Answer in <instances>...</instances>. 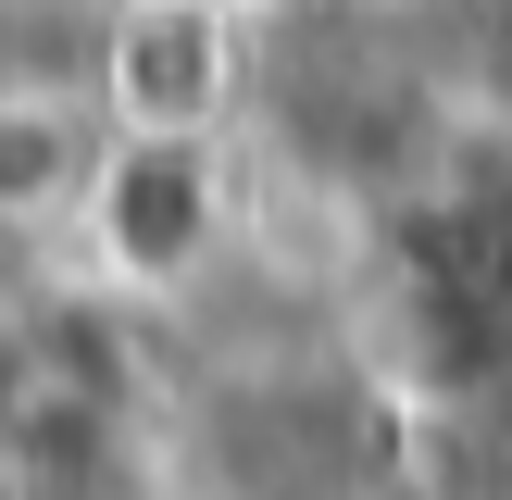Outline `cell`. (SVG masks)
Masks as SVG:
<instances>
[{
	"mask_svg": "<svg viewBox=\"0 0 512 500\" xmlns=\"http://www.w3.org/2000/svg\"><path fill=\"white\" fill-rule=\"evenodd\" d=\"M100 175V100L75 63H0V250L13 263H63V225Z\"/></svg>",
	"mask_w": 512,
	"mask_h": 500,
	"instance_id": "cell-2",
	"label": "cell"
},
{
	"mask_svg": "<svg viewBox=\"0 0 512 500\" xmlns=\"http://www.w3.org/2000/svg\"><path fill=\"white\" fill-rule=\"evenodd\" d=\"M75 88L113 138H238L250 100V0H88Z\"/></svg>",
	"mask_w": 512,
	"mask_h": 500,
	"instance_id": "cell-1",
	"label": "cell"
}]
</instances>
